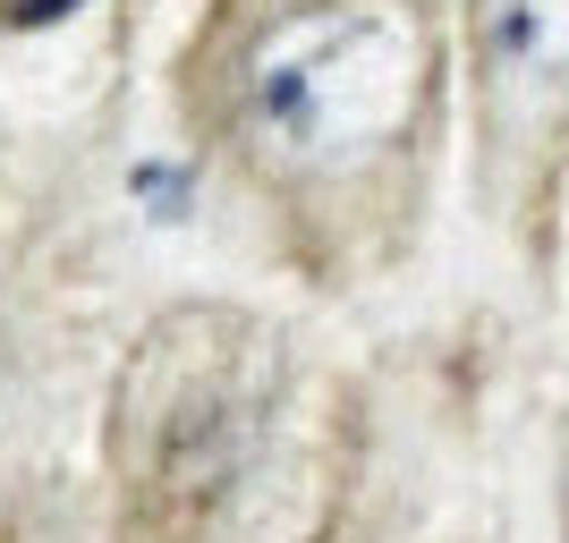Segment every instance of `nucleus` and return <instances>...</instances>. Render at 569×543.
Returning a JSON list of instances; mask_svg holds the SVG:
<instances>
[{"instance_id":"1","label":"nucleus","mask_w":569,"mask_h":543,"mask_svg":"<svg viewBox=\"0 0 569 543\" xmlns=\"http://www.w3.org/2000/svg\"><path fill=\"white\" fill-rule=\"evenodd\" d=\"M433 34L417 0H263L221 60V102L247 162L281 188L375 170L417 128Z\"/></svg>"},{"instance_id":"2","label":"nucleus","mask_w":569,"mask_h":543,"mask_svg":"<svg viewBox=\"0 0 569 543\" xmlns=\"http://www.w3.org/2000/svg\"><path fill=\"white\" fill-rule=\"evenodd\" d=\"M119 416V484L144 535L188 543L256 467L263 433V340L256 323L179 314L128 374Z\"/></svg>"},{"instance_id":"3","label":"nucleus","mask_w":569,"mask_h":543,"mask_svg":"<svg viewBox=\"0 0 569 543\" xmlns=\"http://www.w3.org/2000/svg\"><path fill=\"white\" fill-rule=\"evenodd\" d=\"M476 60L510 128L569 119V0H476Z\"/></svg>"}]
</instances>
